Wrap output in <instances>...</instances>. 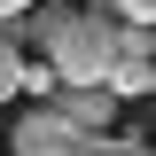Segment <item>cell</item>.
Here are the masks:
<instances>
[{"label":"cell","mask_w":156,"mask_h":156,"mask_svg":"<svg viewBox=\"0 0 156 156\" xmlns=\"http://www.w3.org/2000/svg\"><path fill=\"white\" fill-rule=\"evenodd\" d=\"M39 55L62 70V86H101L109 62H117V23H109V8H70V23L39 31Z\"/></svg>","instance_id":"cell-1"},{"label":"cell","mask_w":156,"mask_h":156,"mask_svg":"<svg viewBox=\"0 0 156 156\" xmlns=\"http://www.w3.org/2000/svg\"><path fill=\"white\" fill-rule=\"evenodd\" d=\"M78 140H86V125H70L55 101L16 117V156H78Z\"/></svg>","instance_id":"cell-2"},{"label":"cell","mask_w":156,"mask_h":156,"mask_svg":"<svg viewBox=\"0 0 156 156\" xmlns=\"http://www.w3.org/2000/svg\"><path fill=\"white\" fill-rule=\"evenodd\" d=\"M55 109L70 117V125H86V133H101L109 109H117V94L109 86H55Z\"/></svg>","instance_id":"cell-3"},{"label":"cell","mask_w":156,"mask_h":156,"mask_svg":"<svg viewBox=\"0 0 156 156\" xmlns=\"http://www.w3.org/2000/svg\"><path fill=\"white\" fill-rule=\"evenodd\" d=\"M16 94H23V39L0 31V101H16Z\"/></svg>","instance_id":"cell-4"},{"label":"cell","mask_w":156,"mask_h":156,"mask_svg":"<svg viewBox=\"0 0 156 156\" xmlns=\"http://www.w3.org/2000/svg\"><path fill=\"white\" fill-rule=\"evenodd\" d=\"M78 156H156V148H148V140H117V133H86Z\"/></svg>","instance_id":"cell-5"},{"label":"cell","mask_w":156,"mask_h":156,"mask_svg":"<svg viewBox=\"0 0 156 156\" xmlns=\"http://www.w3.org/2000/svg\"><path fill=\"white\" fill-rule=\"evenodd\" d=\"M109 16H125V23H156V0H101Z\"/></svg>","instance_id":"cell-6"},{"label":"cell","mask_w":156,"mask_h":156,"mask_svg":"<svg viewBox=\"0 0 156 156\" xmlns=\"http://www.w3.org/2000/svg\"><path fill=\"white\" fill-rule=\"evenodd\" d=\"M31 8H39V0H0V23H8V16H31Z\"/></svg>","instance_id":"cell-7"}]
</instances>
